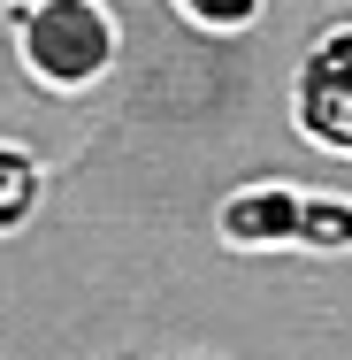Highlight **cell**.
I'll return each instance as SVG.
<instances>
[{
  "mask_svg": "<svg viewBox=\"0 0 352 360\" xmlns=\"http://www.w3.org/2000/svg\"><path fill=\"white\" fill-rule=\"evenodd\" d=\"M123 31L107 0H23L15 8V62L39 92H92L115 70Z\"/></svg>",
  "mask_w": 352,
  "mask_h": 360,
  "instance_id": "obj_1",
  "label": "cell"
},
{
  "mask_svg": "<svg viewBox=\"0 0 352 360\" xmlns=\"http://www.w3.org/2000/svg\"><path fill=\"white\" fill-rule=\"evenodd\" d=\"M214 238L237 253H345L352 200L345 192H299V184H245L214 207Z\"/></svg>",
  "mask_w": 352,
  "mask_h": 360,
  "instance_id": "obj_2",
  "label": "cell"
},
{
  "mask_svg": "<svg viewBox=\"0 0 352 360\" xmlns=\"http://www.w3.org/2000/svg\"><path fill=\"white\" fill-rule=\"evenodd\" d=\"M291 123L330 153H352V23L322 31L291 84Z\"/></svg>",
  "mask_w": 352,
  "mask_h": 360,
  "instance_id": "obj_3",
  "label": "cell"
},
{
  "mask_svg": "<svg viewBox=\"0 0 352 360\" xmlns=\"http://www.w3.org/2000/svg\"><path fill=\"white\" fill-rule=\"evenodd\" d=\"M31 207H39V161H31L23 146H0V238L23 230Z\"/></svg>",
  "mask_w": 352,
  "mask_h": 360,
  "instance_id": "obj_4",
  "label": "cell"
},
{
  "mask_svg": "<svg viewBox=\"0 0 352 360\" xmlns=\"http://www.w3.org/2000/svg\"><path fill=\"white\" fill-rule=\"evenodd\" d=\"M261 8L268 0H176V15L200 31H245V23H261Z\"/></svg>",
  "mask_w": 352,
  "mask_h": 360,
  "instance_id": "obj_5",
  "label": "cell"
}]
</instances>
